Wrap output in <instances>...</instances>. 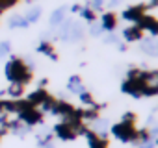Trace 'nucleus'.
Returning <instances> with one entry per match:
<instances>
[{
  "label": "nucleus",
  "instance_id": "nucleus-1",
  "mask_svg": "<svg viewBox=\"0 0 158 148\" xmlns=\"http://www.w3.org/2000/svg\"><path fill=\"white\" fill-rule=\"evenodd\" d=\"M4 72H6V78L10 84H21V85H26L30 80H32V70L21 61V57L17 56H11L10 61L6 63L4 67Z\"/></svg>",
  "mask_w": 158,
  "mask_h": 148
},
{
  "label": "nucleus",
  "instance_id": "nucleus-2",
  "mask_svg": "<svg viewBox=\"0 0 158 148\" xmlns=\"http://www.w3.org/2000/svg\"><path fill=\"white\" fill-rule=\"evenodd\" d=\"M112 133L117 137V139H121V141H132L134 142V139H136V130H134V126L130 124V122H119V124H114L112 126Z\"/></svg>",
  "mask_w": 158,
  "mask_h": 148
},
{
  "label": "nucleus",
  "instance_id": "nucleus-3",
  "mask_svg": "<svg viewBox=\"0 0 158 148\" xmlns=\"http://www.w3.org/2000/svg\"><path fill=\"white\" fill-rule=\"evenodd\" d=\"M19 120H23L24 124H28V126H35V124H41L43 122V115H41V111L37 109V107H34V106H28L26 109H23L21 113H19Z\"/></svg>",
  "mask_w": 158,
  "mask_h": 148
},
{
  "label": "nucleus",
  "instance_id": "nucleus-4",
  "mask_svg": "<svg viewBox=\"0 0 158 148\" xmlns=\"http://www.w3.org/2000/svg\"><path fill=\"white\" fill-rule=\"evenodd\" d=\"M32 126H28V124H24L23 120H19V119H15V120H10L8 122V131L10 133H13V135H17L19 139H24L28 133H32Z\"/></svg>",
  "mask_w": 158,
  "mask_h": 148
},
{
  "label": "nucleus",
  "instance_id": "nucleus-5",
  "mask_svg": "<svg viewBox=\"0 0 158 148\" xmlns=\"http://www.w3.org/2000/svg\"><path fill=\"white\" fill-rule=\"evenodd\" d=\"M136 26H138L141 32H149L151 37H158V21H156V19H152V17H149V15H143V17L136 22Z\"/></svg>",
  "mask_w": 158,
  "mask_h": 148
},
{
  "label": "nucleus",
  "instance_id": "nucleus-6",
  "mask_svg": "<svg viewBox=\"0 0 158 148\" xmlns=\"http://www.w3.org/2000/svg\"><path fill=\"white\" fill-rule=\"evenodd\" d=\"M52 133H54V137H58L60 141H73V139L76 137V131H74L67 122H60V124H56L54 130H52Z\"/></svg>",
  "mask_w": 158,
  "mask_h": 148
},
{
  "label": "nucleus",
  "instance_id": "nucleus-7",
  "mask_svg": "<svg viewBox=\"0 0 158 148\" xmlns=\"http://www.w3.org/2000/svg\"><path fill=\"white\" fill-rule=\"evenodd\" d=\"M67 13H69V8H67V6L56 8V10L50 13V17H48V26H50V30H56V28L67 19Z\"/></svg>",
  "mask_w": 158,
  "mask_h": 148
},
{
  "label": "nucleus",
  "instance_id": "nucleus-8",
  "mask_svg": "<svg viewBox=\"0 0 158 148\" xmlns=\"http://www.w3.org/2000/svg\"><path fill=\"white\" fill-rule=\"evenodd\" d=\"M84 35H86L84 24L78 22V21H74L73 26H71V30H69V33H67V41L65 43H80L84 39Z\"/></svg>",
  "mask_w": 158,
  "mask_h": 148
},
{
  "label": "nucleus",
  "instance_id": "nucleus-9",
  "mask_svg": "<svg viewBox=\"0 0 158 148\" xmlns=\"http://www.w3.org/2000/svg\"><path fill=\"white\" fill-rule=\"evenodd\" d=\"M145 10H147V6H143V4H139V6H132V8L125 10L123 19H125V21H130V22H134V24H136V22L145 15Z\"/></svg>",
  "mask_w": 158,
  "mask_h": 148
},
{
  "label": "nucleus",
  "instance_id": "nucleus-10",
  "mask_svg": "<svg viewBox=\"0 0 158 148\" xmlns=\"http://www.w3.org/2000/svg\"><path fill=\"white\" fill-rule=\"evenodd\" d=\"M6 26H8V30H26V28H30L28 21H26L23 15H19V13L10 15V17H8Z\"/></svg>",
  "mask_w": 158,
  "mask_h": 148
},
{
  "label": "nucleus",
  "instance_id": "nucleus-11",
  "mask_svg": "<svg viewBox=\"0 0 158 148\" xmlns=\"http://www.w3.org/2000/svg\"><path fill=\"white\" fill-rule=\"evenodd\" d=\"M47 98H48V93L41 87V89H37V91L30 93V95H28V98H26V102H28L30 106H34V107H39Z\"/></svg>",
  "mask_w": 158,
  "mask_h": 148
},
{
  "label": "nucleus",
  "instance_id": "nucleus-12",
  "mask_svg": "<svg viewBox=\"0 0 158 148\" xmlns=\"http://www.w3.org/2000/svg\"><path fill=\"white\" fill-rule=\"evenodd\" d=\"M41 15H43V8H41V6H30V8L23 13V17L28 21V24H30V26H32V24H35V22H39Z\"/></svg>",
  "mask_w": 158,
  "mask_h": 148
},
{
  "label": "nucleus",
  "instance_id": "nucleus-13",
  "mask_svg": "<svg viewBox=\"0 0 158 148\" xmlns=\"http://www.w3.org/2000/svg\"><path fill=\"white\" fill-rule=\"evenodd\" d=\"M141 52H145L147 56H158V37L143 39V43H141Z\"/></svg>",
  "mask_w": 158,
  "mask_h": 148
},
{
  "label": "nucleus",
  "instance_id": "nucleus-14",
  "mask_svg": "<svg viewBox=\"0 0 158 148\" xmlns=\"http://www.w3.org/2000/svg\"><path fill=\"white\" fill-rule=\"evenodd\" d=\"M67 91L73 93V95H80V93H84L86 87H84V84H82V78H80V76H71L69 82H67Z\"/></svg>",
  "mask_w": 158,
  "mask_h": 148
},
{
  "label": "nucleus",
  "instance_id": "nucleus-15",
  "mask_svg": "<svg viewBox=\"0 0 158 148\" xmlns=\"http://www.w3.org/2000/svg\"><path fill=\"white\" fill-rule=\"evenodd\" d=\"M101 26H102L104 32L114 33V30H115V26H117V17H115L114 13H104L102 19H101Z\"/></svg>",
  "mask_w": 158,
  "mask_h": 148
},
{
  "label": "nucleus",
  "instance_id": "nucleus-16",
  "mask_svg": "<svg viewBox=\"0 0 158 148\" xmlns=\"http://www.w3.org/2000/svg\"><path fill=\"white\" fill-rule=\"evenodd\" d=\"M141 35H143V32L134 24V26H128V28H125L123 30V37H125V41H128V43H134V41H139L141 39Z\"/></svg>",
  "mask_w": 158,
  "mask_h": 148
},
{
  "label": "nucleus",
  "instance_id": "nucleus-17",
  "mask_svg": "<svg viewBox=\"0 0 158 148\" xmlns=\"http://www.w3.org/2000/svg\"><path fill=\"white\" fill-rule=\"evenodd\" d=\"M86 137H88V144H89V148H106V139H101V137L95 135L93 131L86 130Z\"/></svg>",
  "mask_w": 158,
  "mask_h": 148
},
{
  "label": "nucleus",
  "instance_id": "nucleus-18",
  "mask_svg": "<svg viewBox=\"0 0 158 148\" xmlns=\"http://www.w3.org/2000/svg\"><path fill=\"white\" fill-rule=\"evenodd\" d=\"M23 91H24V85H21V84H10L8 89H6V95H8L11 100H21Z\"/></svg>",
  "mask_w": 158,
  "mask_h": 148
},
{
  "label": "nucleus",
  "instance_id": "nucleus-19",
  "mask_svg": "<svg viewBox=\"0 0 158 148\" xmlns=\"http://www.w3.org/2000/svg\"><path fill=\"white\" fill-rule=\"evenodd\" d=\"M39 54H45V56H48L50 59H58V56H56V52H54V48H52V43H47V41H41L39 45H37V48H35Z\"/></svg>",
  "mask_w": 158,
  "mask_h": 148
},
{
  "label": "nucleus",
  "instance_id": "nucleus-20",
  "mask_svg": "<svg viewBox=\"0 0 158 148\" xmlns=\"http://www.w3.org/2000/svg\"><path fill=\"white\" fill-rule=\"evenodd\" d=\"M10 56H11V41L10 39L0 41V59H6Z\"/></svg>",
  "mask_w": 158,
  "mask_h": 148
},
{
  "label": "nucleus",
  "instance_id": "nucleus-21",
  "mask_svg": "<svg viewBox=\"0 0 158 148\" xmlns=\"http://www.w3.org/2000/svg\"><path fill=\"white\" fill-rule=\"evenodd\" d=\"M80 17H82L86 22H89V24L97 21V15H95V11H93V10H89L88 6H84V8L80 10Z\"/></svg>",
  "mask_w": 158,
  "mask_h": 148
},
{
  "label": "nucleus",
  "instance_id": "nucleus-22",
  "mask_svg": "<svg viewBox=\"0 0 158 148\" xmlns=\"http://www.w3.org/2000/svg\"><path fill=\"white\" fill-rule=\"evenodd\" d=\"M78 98H80V102H82V104H86V106H89V107H97V106H99V104H95V102H93V96L89 95V91L80 93V95H78Z\"/></svg>",
  "mask_w": 158,
  "mask_h": 148
},
{
  "label": "nucleus",
  "instance_id": "nucleus-23",
  "mask_svg": "<svg viewBox=\"0 0 158 148\" xmlns=\"http://www.w3.org/2000/svg\"><path fill=\"white\" fill-rule=\"evenodd\" d=\"M88 32H89V35H91V37H101L104 30H102V26H101V22H97V21H95V22H91V24H89V28H88Z\"/></svg>",
  "mask_w": 158,
  "mask_h": 148
},
{
  "label": "nucleus",
  "instance_id": "nucleus-24",
  "mask_svg": "<svg viewBox=\"0 0 158 148\" xmlns=\"http://www.w3.org/2000/svg\"><path fill=\"white\" fill-rule=\"evenodd\" d=\"M104 2H106V0H89V2H88V8L93 10V11H101V10L104 8Z\"/></svg>",
  "mask_w": 158,
  "mask_h": 148
},
{
  "label": "nucleus",
  "instance_id": "nucleus-25",
  "mask_svg": "<svg viewBox=\"0 0 158 148\" xmlns=\"http://www.w3.org/2000/svg\"><path fill=\"white\" fill-rule=\"evenodd\" d=\"M104 43H108V45H112V43H115V45H119V39L114 35V33H108L106 37H104Z\"/></svg>",
  "mask_w": 158,
  "mask_h": 148
},
{
  "label": "nucleus",
  "instance_id": "nucleus-26",
  "mask_svg": "<svg viewBox=\"0 0 158 148\" xmlns=\"http://www.w3.org/2000/svg\"><path fill=\"white\" fill-rule=\"evenodd\" d=\"M121 2H123V0H110V2H108V6H110V8H117Z\"/></svg>",
  "mask_w": 158,
  "mask_h": 148
},
{
  "label": "nucleus",
  "instance_id": "nucleus-27",
  "mask_svg": "<svg viewBox=\"0 0 158 148\" xmlns=\"http://www.w3.org/2000/svg\"><path fill=\"white\" fill-rule=\"evenodd\" d=\"M80 10H82V6H78V4H74V6L71 8V11H73V13H80Z\"/></svg>",
  "mask_w": 158,
  "mask_h": 148
},
{
  "label": "nucleus",
  "instance_id": "nucleus-28",
  "mask_svg": "<svg viewBox=\"0 0 158 148\" xmlns=\"http://www.w3.org/2000/svg\"><path fill=\"white\" fill-rule=\"evenodd\" d=\"M154 6H158V0H151L149 2V8H154Z\"/></svg>",
  "mask_w": 158,
  "mask_h": 148
},
{
  "label": "nucleus",
  "instance_id": "nucleus-29",
  "mask_svg": "<svg viewBox=\"0 0 158 148\" xmlns=\"http://www.w3.org/2000/svg\"><path fill=\"white\" fill-rule=\"evenodd\" d=\"M34 2H39V0H26V4H28V6H32Z\"/></svg>",
  "mask_w": 158,
  "mask_h": 148
},
{
  "label": "nucleus",
  "instance_id": "nucleus-30",
  "mask_svg": "<svg viewBox=\"0 0 158 148\" xmlns=\"http://www.w3.org/2000/svg\"><path fill=\"white\" fill-rule=\"evenodd\" d=\"M2 135H4V133H2V131H0V137H2Z\"/></svg>",
  "mask_w": 158,
  "mask_h": 148
},
{
  "label": "nucleus",
  "instance_id": "nucleus-31",
  "mask_svg": "<svg viewBox=\"0 0 158 148\" xmlns=\"http://www.w3.org/2000/svg\"><path fill=\"white\" fill-rule=\"evenodd\" d=\"M154 142H156V144H158V139H156V141H154Z\"/></svg>",
  "mask_w": 158,
  "mask_h": 148
}]
</instances>
